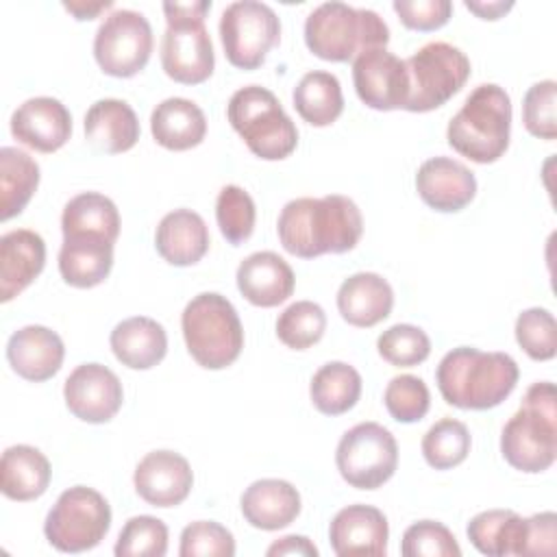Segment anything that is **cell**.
Segmentation results:
<instances>
[{"label":"cell","mask_w":557,"mask_h":557,"mask_svg":"<svg viewBox=\"0 0 557 557\" xmlns=\"http://www.w3.org/2000/svg\"><path fill=\"white\" fill-rule=\"evenodd\" d=\"M268 557H278V555H298V557H318L315 544L305 537V535H285L276 540L268 550Z\"/></svg>","instance_id":"48"},{"label":"cell","mask_w":557,"mask_h":557,"mask_svg":"<svg viewBox=\"0 0 557 557\" xmlns=\"http://www.w3.org/2000/svg\"><path fill=\"white\" fill-rule=\"evenodd\" d=\"M389 527L381 509L372 505H348L339 509L329 527L331 548L339 557L348 555H385Z\"/></svg>","instance_id":"19"},{"label":"cell","mask_w":557,"mask_h":557,"mask_svg":"<svg viewBox=\"0 0 557 557\" xmlns=\"http://www.w3.org/2000/svg\"><path fill=\"white\" fill-rule=\"evenodd\" d=\"M511 100L496 83H483L470 91L446 128L453 150L474 163H494L509 148Z\"/></svg>","instance_id":"4"},{"label":"cell","mask_w":557,"mask_h":557,"mask_svg":"<svg viewBox=\"0 0 557 557\" xmlns=\"http://www.w3.org/2000/svg\"><path fill=\"white\" fill-rule=\"evenodd\" d=\"M63 398L74 418L89 424H102L120 411L124 389L117 374L107 366L83 363L65 379Z\"/></svg>","instance_id":"15"},{"label":"cell","mask_w":557,"mask_h":557,"mask_svg":"<svg viewBox=\"0 0 557 557\" xmlns=\"http://www.w3.org/2000/svg\"><path fill=\"white\" fill-rule=\"evenodd\" d=\"M400 553L405 557H459L461 548L446 524L418 520L405 529Z\"/></svg>","instance_id":"44"},{"label":"cell","mask_w":557,"mask_h":557,"mask_svg":"<svg viewBox=\"0 0 557 557\" xmlns=\"http://www.w3.org/2000/svg\"><path fill=\"white\" fill-rule=\"evenodd\" d=\"M376 350L387 363L396 368H411L431 355V339L420 326L394 324L379 335Z\"/></svg>","instance_id":"40"},{"label":"cell","mask_w":557,"mask_h":557,"mask_svg":"<svg viewBox=\"0 0 557 557\" xmlns=\"http://www.w3.org/2000/svg\"><path fill=\"white\" fill-rule=\"evenodd\" d=\"M409 98L405 109L426 113L446 104L470 78V59L446 41L424 44L405 61Z\"/></svg>","instance_id":"10"},{"label":"cell","mask_w":557,"mask_h":557,"mask_svg":"<svg viewBox=\"0 0 557 557\" xmlns=\"http://www.w3.org/2000/svg\"><path fill=\"white\" fill-rule=\"evenodd\" d=\"M113 268V242L94 233L63 235L59 250V272L63 281L78 289L100 285Z\"/></svg>","instance_id":"23"},{"label":"cell","mask_w":557,"mask_h":557,"mask_svg":"<svg viewBox=\"0 0 557 557\" xmlns=\"http://www.w3.org/2000/svg\"><path fill=\"white\" fill-rule=\"evenodd\" d=\"M209 9V0L163 2L168 28L161 39V65L176 83L198 85L213 74L215 54L205 26Z\"/></svg>","instance_id":"7"},{"label":"cell","mask_w":557,"mask_h":557,"mask_svg":"<svg viewBox=\"0 0 557 557\" xmlns=\"http://www.w3.org/2000/svg\"><path fill=\"white\" fill-rule=\"evenodd\" d=\"M416 189L424 205L442 213L461 211L476 194V178L461 161L450 157L426 159L416 174Z\"/></svg>","instance_id":"18"},{"label":"cell","mask_w":557,"mask_h":557,"mask_svg":"<svg viewBox=\"0 0 557 557\" xmlns=\"http://www.w3.org/2000/svg\"><path fill=\"white\" fill-rule=\"evenodd\" d=\"M237 289L255 307H276L285 302L296 285L292 265L272 250L248 255L237 268Z\"/></svg>","instance_id":"21"},{"label":"cell","mask_w":557,"mask_h":557,"mask_svg":"<svg viewBox=\"0 0 557 557\" xmlns=\"http://www.w3.org/2000/svg\"><path fill=\"white\" fill-rule=\"evenodd\" d=\"M527 527V518L511 509H487L468 522L466 533L472 546L487 557H522Z\"/></svg>","instance_id":"31"},{"label":"cell","mask_w":557,"mask_h":557,"mask_svg":"<svg viewBox=\"0 0 557 557\" xmlns=\"http://www.w3.org/2000/svg\"><path fill=\"white\" fill-rule=\"evenodd\" d=\"M39 185L37 161L13 146L0 148V220L22 213Z\"/></svg>","instance_id":"33"},{"label":"cell","mask_w":557,"mask_h":557,"mask_svg":"<svg viewBox=\"0 0 557 557\" xmlns=\"http://www.w3.org/2000/svg\"><path fill=\"white\" fill-rule=\"evenodd\" d=\"M326 313L313 300H296L285 307L276 320V337L294 350H305L322 339Z\"/></svg>","instance_id":"37"},{"label":"cell","mask_w":557,"mask_h":557,"mask_svg":"<svg viewBox=\"0 0 557 557\" xmlns=\"http://www.w3.org/2000/svg\"><path fill=\"white\" fill-rule=\"evenodd\" d=\"M294 109L311 126H329L344 111V94L335 74L324 70L307 72L292 94Z\"/></svg>","instance_id":"32"},{"label":"cell","mask_w":557,"mask_h":557,"mask_svg":"<svg viewBox=\"0 0 557 557\" xmlns=\"http://www.w3.org/2000/svg\"><path fill=\"white\" fill-rule=\"evenodd\" d=\"M516 342L535 361H548L557 352V324L548 309L531 307L516 318Z\"/></svg>","instance_id":"41"},{"label":"cell","mask_w":557,"mask_h":557,"mask_svg":"<svg viewBox=\"0 0 557 557\" xmlns=\"http://www.w3.org/2000/svg\"><path fill=\"white\" fill-rule=\"evenodd\" d=\"M470 431L455 418L437 420L422 437V455L435 470H450L459 466L470 453Z\"/></svg>","instance_id":"36"},{"label":"cell","mask_w":557,"mask_h":557,"mask_svg":"<svg viewBox=\"0 0 557 557\" xmlns=\"http://www.w3.org/2000/svg\"><path fill=\"white\" fill-rule=\"evenodd\" d=\"M524 128L540 139L557 137V83L553 78L531 85L522 100Z\"/></svg>","instance_id":"43"},{"label":"cell","mask_w":557,"mask_h":557,"mask_svg":"<svg viewBox=\"0 0 557 557\" xmlns=\"http://www.w3.org/2000/svg\"><path fill=\"white\" fill-rule=\"evenodd\" d=\"M46 244L30 228L9 231L0 237V300L22 294L44 270Z\"/></svg>","instance_id":"22"},{"label":"cell","mask_w":557,"mask_h":557,"mask_svg":"<svg viewBox=\"0 0 557 557\" xmlns=\"http://www.w3.org/2000/svg\"><path fill=\"white\" fill-rule=\"evenodd\" d=\"M109 344L115 359L131 370H148L168 352L165 329L148 315H133L115 324Z\"/></svg>","instance_id":"28"},{"label":"cell","mask_w":557,"mask_h":557,"mask_svg":"<svg viewBox=\"0 0 557 557\" xmlns=\"http://www.w3.org/2000/svg\"><path fill=\"white\" fill-rule=\"evenodd\" d=\"M352 83L359 100L376 111L405 109L409 74L405 61L387 48H372L352 61Z\"/></svg>","instance_id":"14"},{"label":"cell","mask_w":557,"mask_h":557,"mask_svg":"<svg viewBox=\"0 0 557 557\" xmlns=\"http://www.w3.org/2000/svg\"><path fill=\"white\" fill-rule=\"evenodd\" d=\"M48 457L28 444L9 446L0 459V490L7 498L26 503L39 498L50 485Z\"/></svg>","instance_id":"29"},{"label":"cell","mask_w":557,"mask_h":557,"mask_svg":"<svg viewBox=\"0 0 557 557\" xmlns=\"http://www.w3.org/2000/svg\"><path fill=\"white\" fill-rule=\"evenodd\" d=\"M463 4H466L468 11H472L481 20H498L500 15H505L513 7L511 0H507V2L505 0H490V2H485V0H466Z\"/></svg>","instance_id":"49"},{"label":"cell","mask_w":557,"mask_h":557,"mask_svg":"<svg viewBox=\"0 0 557 557\" xmlns=\"http://www.w3.org/2000/svg\"><path fill=\"white\" fill-rule=\"evenodd\" d=\"M383 403L396 422H418L431 407V394L426 383L413 374L394 376L383 394Z\"/></svg>","instance_id":"42"},{"label":"cell","mask_w":557,"mask_h":557,"mask_svg":"<svg viewBox=\"0 0 557 557\" xmlns=\"http://www.w3.org/2000/svg\"><path fill=\"white\" fill-rule=\"evenodd\" d=\"M505 461L529 474L548 470L557 457V400L550 381L533 383L500 435Z\"/></svg>","instance_id":"3"},{"label":"cell","mask_w":557,"mask_h":557,"mask_svg":"<svg viewBox=\"0 0 557 557\" xmlns=\"http://www.w3.org/2000/svg\"><path fill=\"white\" fill-rule=\"evenodd\" d=\"M63 339L48 326L28 324L17 329L7 342V359L22 379L41 383L52 379L63 363Z\"/></svg>","instance_id":"20"},{"label":"cell","mask_w":557,"mask_h":557,"mask_svg":"<svg viewBox=\"0 0 557 557\" xmlns=\"http://www.w3.org/2000/svg\"><path fill=\"white\" fill-rule=\"evenodd\" d=\"M313 407L324 416H342L361 396V374L344 361L324 363L309 385Z\"/></svg>","instance_id":"34"},{"label":"cell","mask_w":557,"mask_h":557,"mask_svg":"<svg viewBox=\"0 0 557 557\" xmlns=\"http://www.w3.org/2000/svg\"><path fill=\"white\" fill-rule=\"evenodd\" d=\"M394 307L392 285L376 272H357L337 289V309L342 318L359 329L383 322Z\"/></svg>","instance_id":"25"},{"label":"cell","mask_w":557,"mask_h":557,"mask_svg":"<svg viewBox=\"0 0 557 557\" xmlns=\"http://www.w3.org/2000/svg\"><path fill=\"white\" fill-rule=\"evenodd\" d=\"M392 7L407 28L422 33L442 28L453 13L448 0H394Z\"/></svg>","instance_id":"46"},{"label":"cell","mask_w":557,"mask_h":557,"mask_svg":"<svg viewBox=\"0 0 557 557\" xmlns=\"http://www.w3.org/2000/svg\"><path fill=\"white\" fill-rule=\"evenodd\" d=\"M152 52V28L144 13L133 9L111 11L94 37V57L100 70L115 78L141 72Z\"/></svg>","instance_id":"13"},{"label":"cell","mask_w":557,"mask_h":557,"mask_svg":"<svg viewBox=\"0 0 557 557\" xmlns=\"http://www.w3.org/2000/svg\"><path fill=\"white\" fill-rule=\"evenodd\" d=\"M239 507L250 527L278 531L298 518L300 494L289 481L259 479L244 490Z\"/></svg>","instance_id":"24"},{"label":"cell","mask_w":557,"mask_h":557,"mask_svg":"<svg viewBox=\"0 0 557 557\" xmlns=\"http://www.w3.org/2000/svg\"><path fill=\"white\" fill-rule=\"evenodd\" d=\"M342 479L357 490H376L392 479L398 466V444L379 422H359L348 429L335 450Z\"/></svg>","instance_id":"11"},{"label":"cell","mask_w":557,"mask_h":557,"mask_svg":"<svg viewBox=\"0 0 557 557\" xmlns=\"http://www.w3.org/2000/svg\"><path fill=\"white\" fill-rule=\"evenodd\" d=\"M518 363L507 352H483L472 346L448 350L435 370L442 398L459 409L485 411L500 405L516 387Z\"/></svg>","instance_id":"2"},{"label":"cell","mask_w":557,"mask_h":557,"mask_svg":"<svg viewBox=\"0 0 557 557\" xmlns=\"http://www.w3.org/2000/svg\"><path fill=\"white\" fill-rule=\"evenodd\" d=\"M185 346L207 370L231 366L244 348V329L233 302L218 292L194 296L181 315Z\"/></svg>","instance_id":"6"},{"label":"cell","mask_w":557,"mask_h":557,"mask_svg":"<svg viewBox=\"0 0 557 557\" xmlns=\"http://www.w3.org/2000/svg\"><path fill=\"white\" fill-rule=\"evenodd\" d=\"M11 133L33 150L54 152L72 135V115L67 107L52 96L28 98L13 111Z\"/></svg>","instance_id":"17"},{"label":"cell","mask_w":557,"mask_h":557,"mask_svg":"<svg viewBox=\"0 0 557 557\" xmlns=\"http://www.w3.org/2000/svg\"><path fill=\"white\" fill-rule=\"evenodd\" d=\"M215 220L226 242L233 246H239L255 231V220H257L255 200L244 187L224 185L215 200Z\"/></svg>","instance_id":"38"},{"label":"cell","mask_w":557,"mask_h":557,"mask_svg":"<svg viewBox=\"0 0 557 557\" xmlns=\"http://www.w3.org/2000/svg\"><path fill=\"white\" fill-rule=\"evenodd\" d=\"M276 231L289 255L313 259L352 250L361 239L363 218L355 200L342 194L294 198L281 209Z\"/></svg>","instance_id":"1"},{"label":"cell","mask_w":557,"mask_h":557,"mask_svg":"<svg viewBox=\"0 0 557 557\" xmlns=\"http://www.w3.org/2000/svg\"><path fill=\"white\" fill-rule=\"evenodd\" d=\"M389 28L372 9H357L339 0L318 4L305 20V44L324 61H355L361 52L385 48Z\"/></svg>","instance_id":"5"},{"label":"cell","mask_w":557,"mask_h":557,"mask_svg":"<svg viewBox=\"0 0 557 557\" xmlns=\"http://www.w3.org/2000/svg\"><path fill=\"white\" fill-rule=\"evenodd\" d=\"M63 7L76 17V20H94L102 11L113 7V0H100V2H63Z\"/></svg>","instance_id":"50"},{"label":"cell","mask_w":557,"mask_h":557,"mask_svg":"<svg viewBox=\"0 0 557 557\" xmlns=\"http://www.w3.org/2000/svg\"><path fill=\"white\" fill-rule=\"evenodd\" d=\"M85 137L102 152L120 154L139 139V120L133 107L120 98L96 100L85 113Z\"/></svg>","instance_id":"27"},{"label":"cell","mask_w":557,"mask_h":557,"mask_svg":"<svg viewBox=\"0 0 557 557\" xmlns=\"http://www.w3.org/2000/svg\"><path fill=\"white\" fill-rule=\"evenodd\" d=\"M150 133L168 150H189L207 135L202 109L187 98H165L152 109Z\"/></svg>","instance_id":"30"},{"label":"cell","mask_w":557,"mask_h":557,"mask_svg":"<svg viewBox=\"0 0 557 557\" xmlns=\"http://www.w3.org/2000/svg\"><path fill=\"white\" fill-rule=\"evenodd\" d=\"M113 553L117 557H163L168 553V527L154 516H135L122 527Z\"/></svg>","instance_id":"39"},{"label":"cell","mask_w":557,"mask_h":557,"mask_svg":"<svg viewBox=\"0 0 557 557\" xmlns=\"http://www.w3.org/2000/svg\"><path fill=\"white\" fill-rule=\"evenodd\" d=\"M135 492L152 507L181 505L194 485L189 461L174 450H152L135 468Z\"/></svg>","instance_id":"16"},{"label":"cell","mask_w":557,"mask_h":557,"mask_svg":"<svg viewBox=\"0 0 557 557\" xmlns=\"http://www.w3.org/2000/svg\"><path fill=\"white\" fill-rule=\"evenodd\" d=\"M154 246L170 265H194L209 250V228L200 213L191 209H174L161 218L154 233Z\"/></svg>","instance_id":"26"},{"label":"cell","mask_w":557,"mask_h":557,"mask_svg":"<svg viewBox=\"0 0 557 557\" xmlns=\"http://www.w3.org/2000/svg\"><path fill=\"white\" fill-rule=\"evenodd\" d=\"M61 231L63 235L94 233L115 244L120 235V211L109 196L98 191H83L63 207Z\"/></svg>","instance_id":"35"},{"label":"cell","mask_w":557,"mask_h":557,"mask_svg":"<svg viewBox=\"0 0 557 557\" xmlns=\"http://www.w3.org/2000/svg\"><path fill=\"white\" fill-rule=\"evenodd\" d=\"M181 557H233V533L213 520H196L181 533Z\"/></svg>","instance_id":"45"},{"label":"cell","mask_w":557,"mask_h":557,"mask_svg":"<svg viewBox=\"0 0 557 557\" xmlns=\"http://www.w3.org/2000/svg\"><path fill=\"white\" fill-rule=\"evenodd\" d=\"M226 115L255 157L281 161L296 150V124L270 89L261 85L237 89L228 100Z\"/></svg>","instance_id":"8"},{"label":"cell","mask_w":557,"mask_h":557,"mask_svg":"<svg viewBox=\"0 0 557 557\" xmlns=\"http://www.w3.org/2000/svg\"><path fill=\"white\" fill-rule=\"evenodd\" d=\"M111 527V507L94 487L74 485L59 494L46 516L44 533L61 553H83L98 546Z\"/></svg>","instance_id":"9"},{"label":"cell","mask_w":557,"mask_h":557,"mask_svg":"<svg viewBox=\"0 0 557 557\" xmlns=\"http://www.w3.org/2000/svg\"><path fill=\"white\" fill-rule=\"evenodd\" d=\"M527 542L524 555H555L557 550V516L553 511H542L527 518Z\"/></svg>","instance_id":"47"},{"label":"cell","mask_w":557,"mask_h":557,"mask_svg":"<svg viewBox=\"0 0 557 557\" xmlns=\"http://www.w3.org/2000/svg\"><path fill=\"white\" fill-rule=\"evenodd\" d=\"M218 28L228 63L239 70H257L281 39L278 15L257 0L231 2Z\"/></svg>","instance_id":"12"}]
</instances>
